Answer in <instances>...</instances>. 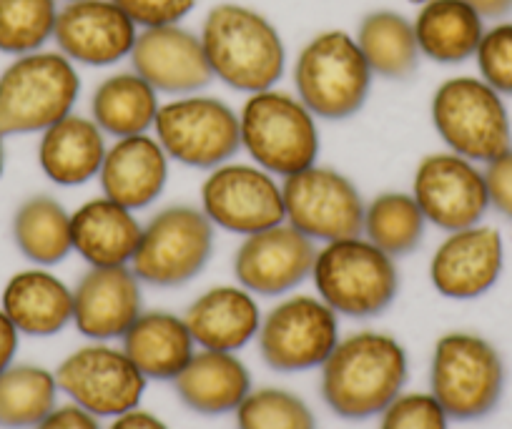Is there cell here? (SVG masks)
<instances>
[{
  "instance_id": "cell-39",
  "label": "cell",
  "mask_w": 512,
  "mask_h": 429,
  "mask_svg": "<svg viewBox=\"0 0 512 429\" xmlns=\"http://www.w3.org/2000/svg\"><path fill=\"white\" fill-rule=\"evenodd\" d=\"M482 171H485L490 209L497 211L502 219L512 221V149L482 164Z\"/></svg>"
},
{
  "instance_id": "cell-23",
  "label": "cell",
  "mask_w": 512,
  "mask_h": 429,
  "mask_svg": "<svg viewBox=\"0 0 512 429\" xmlns=\"http://www.w3.org/2000/svg\"><path fill=\"white\" fill-rule=\"evenodd\" d=\"M106 151V133L91 116L73 111L41 133L36 156L43 176L51 184L76 189L98 179Z\"/></svg>"
},
{
  "instance_id": "cell-21",
  "label": "cell",
  "mask_w": 512,
  "mask_h": 429,
  "mask_svg": "<svg viewBox=\"0 0 512 429\" xmlns=\"http://www.w3.org/2000/svg\"><path fill=\"white\" fill-rule=\"evenodd\" d=\"M169 164L154 133L113 138L98 171L101 194L139 214L161 199L169 184Z\"/></svg>"
},
{
  "instance_id": "cell-27",
  "label": "cell",
  "mask_w": 512,
  "mask_h": 429,
  "mask_svg": "<svg viewBox=\"0 0 512 429\" xmlns=\"http://www.w3.org/2000/svg\"><path fill=\"white\" fill-rule=\"evenodd\" d=\"M422 58L460 66L475 58L487 21L467 0H425L412 18Z\"/></svg>"
},
{
  "instance_id": "cell-5",
  "label": "cell",
  "mask_w": 512,
  "mask_h": 429,
  "mask_svg": "<svg viewBox=\"0 0 512 429\" xmlns=\"http://www.w3.org/2000/svg\"><path fill=\"white\" fill-rule=\"evenodd\" d=\"M81 96V73L61 51L16 56L0 71V133H43L73 113Z\"/></svg>"
},
{
  "instance_id": "cell-22",
  "label": "cell",
  "mask_w": 512,
  "mask_h": 429,
  "mask_svg": "<svg viewBox=\"0 0 512 429\" xmlns=\"http://www.w3.org/2000/svg\"><path fill=\"white\" fill-rule=\"evenodd\" d=\"M254 297L241 284H219L199 294L184 314L196 347L239 352L254 342L262 327V309Z\"/></svg>"
},
{
  "instance_id": "cell-9",
  "label": "cell",
  "mask_w": 512,
  "mask_h": 429,
  "mask_svg": "<svg viewBox=\"0 0 512 429\" xmlns=\"http://www.w3.org/2000/svg\"><path fill=\"white\" fill-rule=\"evenodd\" d=\"M214 224L201 206L169 204L141 226L131 269L141 284L176 289L194 281L214 254Z\"/></svg>"
},
{
  "instance_id": "cell-41",
  "label": "cell",
  "mask_w": 512,
  "mask_h": 429,
  "mask_svg": "<svg viewBox=\"0 0 512 429\" xmlns=\"http://www.w3.org/2000/svg\"><path fill=\"white\" fill-rule=\"evenodd\" d=\"M18 342H21V332L8 319V314L0 309V372H6L13 364L18 354Z\"/></svg>"
},
{
  "instance_id": "cell-15",
  "label": "cell",
  "mask_w": 512,
  "mask_h": 429,
  "mask_svg": "<svg viewBox=\"0 0 512 429\" xmlns=\"http://www.w3.org/2000/svg\"><path fill=\"white\" fill-rule=\"evenodd\" d=\"M412 196L420 204L427 224L445 234L482 224L490 211L482 166L447 149L427 154L417 164Z\"/></svg>"
},
{
  "instance_id": "cell-38",
  "label": "cell",
  "mask_w": 512,
  "mask_h": 429,
  "mask_svg": "<svg viewBox=\"0 0 512 429\" xmlns=\"http://www.w3.org/2000/svg\"><path fill=\"white\" fill-rule=\"evenodd\" d=\"M116 3L139 28L184 23L199 6V0H116Z\"/></svg>"
},
{
  "instance_id": "cell-24",
  "label": "cell",
  "mask_w": 512,
  "mask_h": 429,
  "mask_svg": "<svg viewBox=\"0 0 512 429\" xmlns=\"http://www.w3.org/2000/svg\"><path fill=\"white\" fill-rule=\"evenodd\" d=\"M136 211L108 196H93L71 211L73 251L88 266H131L141 239Z\"/></svg>"
},
{
  "instance_id": "cell-7",
  "label": "cell",
  "mask_w": 512,
  "mask_h": 429,
  "mask_svg": "<svg viewBox=\"0 0 512 429\" xmlns=\"http://www.w3.org/2000/svg\"><path fill=\"white\" fill-rule=\"evenodd\" d=\"M430 118L445 149L487 164L512 149V118L505 96L480 76H452L435 88Z\"/></svg>"
},
{
  "instance_id": "cell-45",
  "label": "cell",
  "mask_w": 512,
  "mask_h": 429,
  "mask_svg": "<svg viewBox=\"0 0 512 429\" xmlns=\"http://www.w3.org/2000/svg\"><path fill=\"white\" fill-rule=\"evenodd\" d=\"M407 3H415V6H420V3H425V0H407Z\"/></svg>"
},
{
  "instance_id": "cell-46",
  "label": "cell",
  "mask_w": 512,
  "mask_h": 429,
  "mask_svg": "<svg viewBox=\"0 0 512 429\" xmlns=\"http://www.w3.org/2000/svg\"><path fill=\"white\" fill-rule=\"evenodd\" d=\"M58 3H71V0H58Z\"/></svg>"
},
{
  "instance_id": "cell-10",
  "label": "cell",
  "mask_w": 512,
  "mask_h": 429,
  "mask_svg": "<svg viewBox=\"0 0 512 429\" xmlns=\"http://www.w3.org/2000/svg\"><path fill=\"white\" fill-rule=\"evenodd\" d=\"M151 133L166 156L186 169L211 171L241 151L239 111L204 91L161 101Z\"/></svg>"
},
{
  "instance_id": "cell-44",
  "label": "cell",
  "mask_w": 512,
  "mask_h": 429,
  "mask_svg": "<svg viewBox=\"0 0 512 429\" xmlns=\"http://www.w3.org/2000/svg\"><path fill=\"white\" fill-rule=\"evenodd\" d=\"M6 174V136L0 133V176Z\"/></svg>"
},
{
  "instance_id": "cell-20",
  "label": "cell",
  "mask_w": 512,
  "mask_h": 429,
  "mask_svg": "<svg viewBox=\"0 0 512 429\" xmlns=\"http://www.w3.org/2000/svg\"><path fill=\"white\" fill-rule=\"evenodd\" d=\"M141 314V279L131 266H88L73 286V324L91 342L123 339Z\"/></svg>"
},
{
  "instance_id": "cell-12",
  "label": "cell",
  "mask_w": 512,
  "mask_h": 429,
  "mask_svg": "<svg viewBox=\"0 0 512 429\" xmlns=\"http://www.w3.org/2000/svg\"><path fill=\"white\" fill-rule=\"evenodd\" d=\"M256 342L274 372L317 369L339 344V314L319 297H287L262 317Z\"/></svg>"
},
{
  "instance_id": "cell-42",
  "label": "cell",
  "mask_w": 512,
  "mask_h": 429,
  "mask_svg": "<svg viewBox=\"0 0 512 429\" xmlns=\"http://www.w3.org/2000/svg\"><path fill=\"white\" fill-rule=\"evenodd\" d=\"M108 429H169V424L156 414L146 412V409H128V412L113 417L111 427Z\"/></svg>"
},
{
  "instance_id": "cell-29",
  "label": "cell",
  "mask_w": 512,
  "mask_h": 429,
  "mask_svg": "<svg viewBox=\"0 0 512 429\" xmlns=\"http://www.w3.org/2000/svg\"><path fill=\"white\" fill-rule=\"evenodd\" d=\"M159 108L161 93L134 68H128L111 73L93 88L88 116L106 136L126 138L154 131Z\"/></svg>"
},
{
  "instance_id": "cell-43",
  "label": "cell",
  "mask_w": 512,
  "mask_h": 429,
  "mask_svg": "<svg viewBox=\"0 0 512 429\" xmlns=\"http://www.w3.org/2000/svg\"><path fill=\"white\" fill-rule=\"evenodd\" d=\"M485 21H502L512 13V0H467Z\"/></svg>"
},
{
  "instance_id": "cell-31",
  "label": "cell",
  "mask_w": 512,
  "mask_h": 429,
  "mask_svg": "<svg viewBox=\"0 0 512 429\" xmlns=\"http://www.w3.org/2000/svg\"><path fill=\"white\" fill-rule=\"evenodd\" d=\"M13 241L31 264H61L73 251L71 211L48 194L31 196L13 214Z\"/></svg>"
},
{
  "instance_id": "cell-30",
  "label": "cell",
  "mask_w": 512,
  "mask_h": 429,
  "mask_svg": "<svg viewBox=\"0 0 512 429\" xmlns=\"http://www.w3.org/2000/svg\"><path fill=\"white\" fill-rule=\"evenodd\" d=\"M359 51L374 78L410 81L422 61L412 18L392 8L364 13L354 33Z\"/></svg>"
},
{
  "instance_id": "cell-34",
  "label": "cell",
  "mask_w": 512,
  "mask_h": 429,
  "mask_svg": "<svg viewBox=\"0 0 512 429\" xmlns=\"http://www.w3.org/2000/svg\"><path fill=\"white\" fill-rule=\"evenodd\" d=\"M58 0H0V53L16 58L53 41Z\"/></svg>"
},
{
  "instance_id": "cell-4",
  "label": "cell",
  "mask_w": 512,
  "mask_h": 429,
  "mask_svg": "<svg viewBox=\"0 0 512 429\" xmlns=\"http://www.w3.org/2000/svg\"><path fill=\"white\" fill-rule=\"evenodd\" d=\"M317 121L297 93L277 86L249 93L239 108L241 151L269 174L287 179L319 161L322 133Z\"/></svg>"
},
{
  "instance_id": "cell-8",
  "label": "cell",
  "mask_w": 512,
  "mask_h": 429,
  "mask_svg": "<svg viewBox=\"0 0 512 429\" xmlns=\"http://www.w3.org/2000/svg\"><path fill=\"white\" fill-rule=\"evenodd\" d=\"M505 362L492 342L472 332H450L437 339L430 364V392L447 417L475 422L500 404Z\"/></svg>"
},
{
  "instance_id": "cell-35",
  "label": "cell",
  "mask_w": 512,
  "mask_h": 429,
  "mask_svg": "<svg viewBox=\"0 0 512 429\" xmlns=\"http://www.w3.org/2000/svg\"><path fill=\"white\" fill-rule=\"evenodd\" d=\"M236 429H319L312 407L279 387L251 389L236 409Z\"/></svg>"
},
{
  "instance_id": "cell-33",
  "label": "cell",
  "mask_w": 512,
  "mask_h": 429,
  "mask_svg": "<svg viewBox=\"0 0 512 429\" xmlns=\"http://www.w3.org/2000/svg\"><path fill=\"white\" fill-rule=\"evenodd\" d=\"M56 374L38 364H11L0 372V427L33 429L56 409Z\"/></svg>"
},
{
  "instance_id": "cell-19",
  "label": "cell",
  "mask_w": 512,
  "mask_h": 429,
  "mask_svg": "<svg viewBox=\"0 0 512 429\" xmlns=\"http://www.w3.org/2000/svg\"><path fill=\"white\" fill-rule=\"evenodd\" d=\"M128 61L141 78L169 98L199 93L214 81L199 33L184 23L141 28Z\"/></svg>"
},
{
  "instance_id": "cell-11",
  "label": "cell",
  "mask_w": 512,
  "mask_h": 429,
  "mask_svg": "<svg viewBox=\"0 0 512 429\" xmlns=\"http://www.w3.org/2000/svg\"><path fill=\"white\" fill-rule=\"evenodd\" d=\"M199 206L214 229L236 236L256 234L287 221L282 179L254 161H226L206 171Z\"/></svg>"
},
{
  "instance_id": "cell-40",
  "label": "cell",
  "mask_w": 512,
  "mask_h": 429,
  "mask_svg": "<svg viewBox=\"0 0 512 429\" xmlns=\"http://www.w3.org/2000/svg\"><path fill=\"white\" fill-rule=\"evenodd\" d=\"M33 429H101V424H98V417H93L91 412H86V409H81L78 404L71 402L53 409V412Z\"/></svg>"
},
{
  "instance_id": "cell-2",
  "label": "cell",
  "mask_w": 512,
  "mask_h": 429,
  "mask_svg": "<svg viewBox=\"0 0 512 429\" xmlns=\"http://www.w3.org/2000/svg\"><path fill=\"white\" fill-rule=\"evenodd\" d=\"M214 81L231 91L259 93L274 88L287 71V46L264 13L244 3L209 8L199 28Z\"/></svg>"
},
{
  "instance_id": "cell-16",
  "label": "cell",
  "mask_w": 512,
  "mask_h": 429,
  "mask_svg": "<svg viewBox=\"0 0 512 429\" xmlns=\"http://www.w3.org/2000/svg\"><path fill=\"white\" fill-rule=\"evenodd\" d=\"M139 31L116 0H71L58 8L53 43L76 66L111 68L131 58Z\"/></svg>"
},
{
  "instance_id": "cell-32",
  "label": "cell",
  "mask_w": 512,
  "mask_h": 429,
  "mask_svg": "<svg viewBox=\"0 0 512 429\" xmlns=\"http://www.w3.org/2000/svg\"><path fill=\"white\" fill-rule=\"evenodd\" d=\"M427 226L412 191H382L364 201L362 236L395 259L412 254L425 241Z\"/></svg>"
},
{
  "instance_id": "cell-36",
  "label": "cell",
  "mask_w": 512,
  "mask_h": 429,
  "mask_svg": "<svg viewBox=\"0 0 512 429\" xmlns=\"http://www.w3.org/2000/svg\"><path fill=\"white\" fill-rule=\"evenodd\" d=\"M472 61L477 63V76L495 88L500 96L512 98V21H492L485 28L482 41Z\"/></svg>"
},
{
  "instance_id": "cell-25",
  "label": "cell",
  "mask_w": 512,
  "mask_h": 429,
  "mask_svg": "<svg viewBox=\"0 0 512 429\" xmlns=\"http://www.w3.org/2000/svg\"><path fill=\"white\" fill-rule=\"evenodd\" d=\"M0 309L21 334L53 337L73 324V289L48 266H33L6 281Z\"/></svg>"
},
{
  "instance_id": "cell-13",
  "label": "cell",
  "mask_w": 512,
  "mask_h": 429,
  "mask_svg": "<svg viewBox=\"0 0 512 429\" xmlns=\"http://www.w3.org/2000/svg\"><path fill=\"white\" fill-rule=\"evenodd\" d=\"M284 219L314 244L362 234L364 199L342 171L317 161L309 169L282 179Z\"/></svg>"
},
{
  "instance_id": "cell-28",
  "label": "cell",
  "mask_w": 512,
  "mask_h": 429,
  "mask_svg": "<svg viewBox=\"0 0 512 429\" xmlns=\"http://www.w3.org/2000/svg\"><path fill=\"white\" fill-rule=\"evenodd\" d=\"M121 349L146 379L174 382L196 354V342L184 317L144 312L123 334Z\"/></svg>"
},
{
  "instance_id": "cell-37",
  "label": "cell",
  "mask_w": 512,
  "mask_h": 429,
  "mask_svg": "<svg viewBox=\"0 0 512 429\" xmlns=\"http://www.w3.org/2000/svg\"><path fill=\"white\" fill-rule=\"evenodd\" d=\"M379 429H450V417L432 392H410L384 407Z\"/></svg>"
},
{
  "instance_id": "cell-18",
  "label": "cell",
  "mask_w": 512,
  "mask_h": 429,
  "mask_svg": "<svg viewBox=\"0 0 512 429\" xmlns=\"http://www.w3.org/2000/svg\"><path fill=\"white\" fill-rule=\"evenodd\" d=\"M505 269V239L485 221L467 229L447 231L430 259L435 292L455 302L482 297L500 281Z\"/></svg>"
},
{
  "instance_id": "cell-14",
  "label": "cell",
  "mask_w": 512,
  "mask_h": 429,
  "mask_svg": "<svg viewBox=\"0 0 512 429\" xmlns=\"http://www.w3.org/2000/svg\"><path fill=\"white\" fill-rule=\"evenodd\" d=\"M56 382L73 404L93 417H118L139 407L149 379L136 369L123 349L93 342L58 364Z\"/></svg>"
},
{
  "instance_id": "cell-26",
  "label": "cell",
  "mask_w": 512,
  "mask_h": 429,
  "mask_svg": "<svg viewBox=\"0 0 512 429\" xmlns=\"http://www.w3.org/2000/svg\"><path fill=\"white\" fill-rule=\"evenodd\" d=\"M174 389L191 412L229 414L251 392V374L236 352L199 349L174 379Z\"/></svg>"
},
{
  "instance_id": "cell-6",
  "label": "cell",
  "mask_w": 512,
  "mask_h": 429,
  "mask_svg": "<svg viewBox=\"0 0 512 429\" xmlns=\"http://www.w3.org/2000/svg\"><path fill=\"white\" fill-rule=\"evenodd\" d=\"M294 93L322 121L357 116L372 93L369 71L354 33L329 28L309 38L292 68Z\"/></svg>"
},
{
  "instance_id": "cell-3",
  "label": "cell",
  "mask_w": 512,
  "mask_h": 429,
  "mask_svg": "<svg viewBox=\"0 0 512 429\" xmlns=\"http://www.w3.org/2000/svg\"><path fill=\"white\" fill-rule=\"evenodd\" d=\"M309 279L324 304L352 319L379 317L400 294L397 259L362 234L319 244Z\"/></svg>"
},
{
  "instance_id": "cell-17",
  "label": "cell",
  "mask_w": 512,
  "mask_h": 429,
  "mask_svg": "<svg viewBox=\"0 0 512 429\" xmlns=\"http://www.w3.org/2000/svg\"><path fill=\"white\" fill-rule=\"evenodd\" d=\"M317 244L282 221L277 226L241 236L234 254V276L259 297H282L312 276Z\"/></svg>"
},
{
  "instance_id": "cell-1",
  "label": "cell",
  "mask_w": 512,
  "mask_h": 429,
  "mask_svg": "<svg viewBox=\"0 0 512 429\" xmlns=\"http://www.w3.org/2000/svg\"><path fill=\"white\" fill-rule=\"evenodd\" d=\"M322 399L337 417L362 422L395 402L407 384L410 362L395 337L384 332L349 334L339 339L322 364Z\"/></svg>"
}]
</instances>
